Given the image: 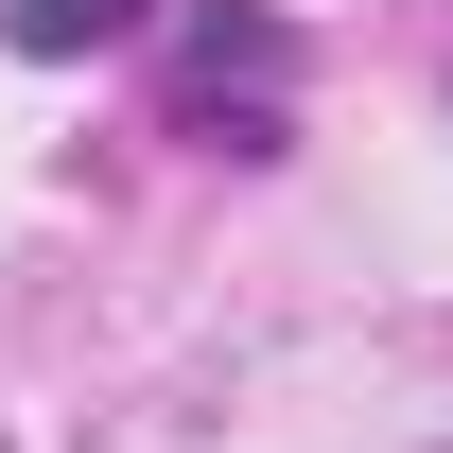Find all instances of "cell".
I'll return each instance as SVG.
<instances>
[{
  "mask_svg": "<svg viewBox=\"0 0 453 453\" xmlns=\"http://www.w3.org/2000/svg\"><path fill=\"white\" fill-rule=\"evenodd\" d=\"M140 18H157V0H18V53H105Z\"/></svg>",
  "mask_w": 453,
  "mask_h": 453,
  "instance_id": "1",
  "label": "cell"
}]
</instances>
